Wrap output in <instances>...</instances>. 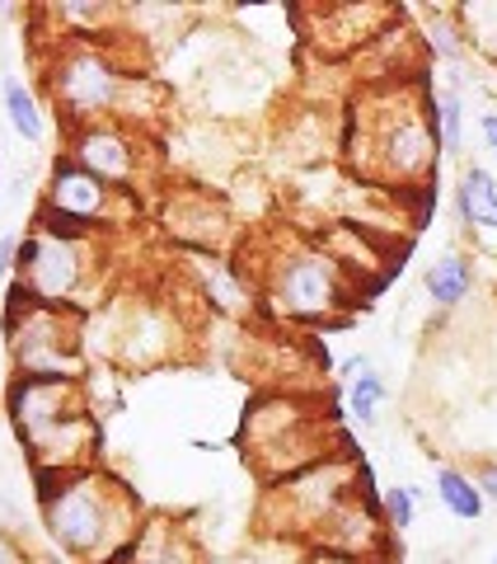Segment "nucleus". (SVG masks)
Returning a JSON list of instances; mask_svg holds the SVG:
<instances>
[{"label":"nucleus","instance_id":"1","mask_svg":"<svg viewBox=\"0 0 497 564\" xmlns=\"http://www.w3.org/2000/svg\"><path fill=\"white\" fill-rule=\"evenodd\" d=\"M38 513L52 545L76 564H132V545L146 527L141 499L103 466L43 480Z\"/></svg>","mask_w":497,"mask_h":564},{"label":"nucleus","instance_id":"2","mask_svg":"<svg viewBox=\"0 0 497 564\" xmlns=\"http://www.w3.org/2000/svg\"><path fill=\"white\" fill-rule=\"evenodd\" d=\"M5 419L29 456L33 485L99 466V410L90 400V381L10 377Z\"/></svg>","mask_w":497,"mask_h":564},{"label":"nucleus","instance_id":"3","mask_svg":"<svg viewBox=\"0 0 497 564\" xmlns=\"http://www.w3.org/2000/svg\"><path fill=\"white\" fill-rule=\"evenodd\" d=\"M85 321H90V315L43 306L24 292V282H10L5 315H0V334H5V352H10V377L85 381L90 377Z\"/></svg>","mask_w":497,"mask_h":564},{"label":"nucleus","instance_id":"4","mask_svg":"<svg viewBox=\"0 0 497 564\" xmlns=\"http://www.w3.org/2000/svg\"><path fill=\"white\" fill-rule=\"evenodd\" d=\"M113 39L118 33H109V39H62L52 47L43 70L66 132L90 128V122H118L132 70L118 62Z\"/></svg>","mask_w":497,"mask_h":564},{"label":"nucleus","instance_id":"5","mask_svg":"<svg viewBox=\"0 0 497 564\" xmlns=\"http://www.w3.org/2000/svg\"><path fill=\"white\" fill-rule=\"evenodd\" d=\"M99 263H103L99 236H57V231H47V226L29 221L14 282H24V292L43 306L90 315V306H95L90 296L99 288Z\"/></svg>","mask_w":497,"mask_h":564},{"label":"nucleus","instance_id":"6","mask_svg":"<svg viewBox=\"0 0 497 564\" xmlns=\"http://www.w3.org/2000/svg\"><path fill=\"white\" fill-rule=\"evenodd\" d=\"M136 207V193H122L113 184H103L99 174L76 165L62 151L47 170V184L33 207V226H47L57 236H103L113 226L128 221V212Z\"/></svg>","mask_w":497,"mask_h":564},{"label":"nucleus","instance_id":"7","mask_svg":"<svg viewBox=\"0 0 497 564\" xmlns=\"http://www.w3.org/2000/svg\"><path fill=\"white\" fill-rule=\"evenodd\" d=\"M244 456L258 466L263 480H291V475L310 470L314 462H324V447H319V433H314V414H300L296 400H281L268 395L258 400L254 410L244 414Z\"/></svg>","mask_w":497,"mask_h":564},{"label":"nucleus","instance_id":"8","mask_svg":"<svg viewBox=\"0 0 497 564\" xmlns=\"http://www.w3.org/2000/svg\"><path fill=\"white\" fill-rule=\"evenodd\" d=\"M268 296L291 321H324L347 302V282L324 250H291L273 263Z\"/></svg>","mask_w":497,"mask_h":564},{"label":"nucleus","instance_id":"9","mask_svg":"<svg viewBox=\"0 0 497 564\" xmlns=\"http://www.w3.org/2000/svg\"><path fill=\"white\" fill-rule=\"evenodd\" d=\"M66 155L90 174H99L103 184H113L122 193H136L141 184V137L128 122H90V128L66 132Z\"/></svg>","mask_w":497,"mask_h":564},{"label":"nucleus","instance_id":"10","mask_svg":"<svg viewBox=\"0 0 497 564\" xmlns=\"http://www.w3.org/2000/svg\"><path fill=\"white\" fill-rule=\"evenodd\" d=\"M159 221H165V231L179 240L184 250H198V254L221 250L225 236H230V217H225L221 198H211V193H198V188L169 193L165 207H159Z\"/></svg>","mask_w":497,"mask_h":564},{"label":"nucleus","instance_id":"11","mask_svg":"<svg viewBox=\"0 0 497 564\" xmlns=\"http://www.w3.org/2000/svg\"><path fill=\"white\" fill-rule=\"evenodd\" d=\"M437 122H428L418 109H404L385 122V137H380V155H385V170L395 180H428L432 161H437Z\"/></svg>","mask_w":497,"mask_h":564},{"label":"nucleus","instance_id":"12","mask_svg":"<svg viewBox=\"0 0 497 564\" xmlns=\"http://www.w3.org/2000/svg\"><path fill=\"white\" fill-rule=\"evenodd\" d=\"M169 315L141 302L122 315V325H113V358L122 367H155L169 358Z\"/></svg>","mask_w":497,"mask_h":564},{"label":"nucleus","instance_id":"13","mask_svg":"<svg viewBox=\"0 0 497 564\" xmlns=\"http://www.w3.org/2000/svg\"><path fill=\"white\" fill-rule=\"evenodd\" d=\"M310 20L319 24V47L324 52H347L357 43H376L385 39V24L395 20V10H371V6H329V10H314Z\"/></svg>","mask_w":497,"mask_h":564},{"label":"nucleus","instance_id":"14","mask_svg":"<svg viewBox=\"0 0 497 564\" xmlns=\"http://www.w3.org/2000/svg\"><path fill=\"white\" fill-rule=\"evenodd\" d=\"M132 564H207L198 536L174 518H146L132 545Z\"/></svg>","mask_w":497,"mask_h":564},{"label":"nucleus","instance_id":"15","mask_svg":"<svg viewBox=\"0 0 497 564\" xmlns=\"http://www.w3.org/2000/svg\"><path fill=\"white\" fill-rule=\"evenodd\" d=\"M455 212L470 231H493L497 221V180L484 165H470L460 174V188H455Z\"/></svg>","mask_w":497,"mask_h":564},{"label":"nucleus","instance_id":"16","mask_svg":"<svg viewBox=\"0 0 497 564\" xmlns=\"http://www.w3.org/2000/svg\"><path fill=\"white\" fill-rule=\"evenodd\" d=\"M0 104H5V118H10L14 132H20L29 147H43V141H47V113H43L38 95H33L20 76L0 80Z\"/></svg>","mask_w":497,"mask_h":564},{"label":"nucleus","instance_id":"17","mask_svg":"<svg viewBox=\"0 0 497 564\" xmlns=\"http://www.w3.org/2000/svg\"><path fill=\"white\" fill-rule=\"evenodd\" d=\"M422 288L441 311H455L465 296L474 292V263L465 254H441L428 273H422Z\"/></svg>","mask_w":497,"mask_h":564},{"label":"nucleus","instance_id":"18","mask_svg":"<svg viewBox=\"0 0 497 564\" xmlns=\"http://www.w3.org/2000/svg\"><path fill=\"white\" fill-rule=\"evenodd\" d=\"M437 503L446 508L451 518H460V522H478V518H484V508H488L484 489H478L474 475L460 470V466H441L437 470Z\"/></svg>","mask_w":497,"mask_h":564},{"label":"nucleus","instance_id":"19","mask_svg":"<svg viewBox=\"0 0 497 564\" xmlns=\"http://www.w3.org/2000/svg\"><path fill=\"white\" fill-rule=\"evenodd\" d=\"M192 273H198L202 292L217 302L221 311H244V288H240V273L235 263L225 259H211V254H192Z\"/></svg>","mask_w":497,"mask_h":564},{"label":"nucleus","instance_id":"20","mask_svg":"<svg viewBox=\"0 0 497 564\" xmlns=\"http://www.w3.org/2000/svg\"><path fill=\"white\" fill-rule=\"evenodd\" d=\"M432 122H437L441 151L460 155V147H465V99H460V90H437L432 95Z\"/></svg>","mask_w":497,"mask_h":564},{"label":"nucleus","instance_id":"21","mask_svg":"<svg viewBox=\"0 0 497 564\" xmlns=\"http://www.w3.org/2000/svg\"><path fill=\"white\" fill-rule=\"evenodd\" d=\"M385 400H389V386H385V377L371 367L366 377H357L347 386V414L362 423V429H376V419H380V410H385Z\"/></svg>","mask_w":497,"mask_h":564},{"label":"nucleus","instance_id":"22","mask_svg":"<svg viewBox=\"0 0 497 564\" xmlns=\"http://www.w3.org/2000/svg\"><path fill=\"white\" fill-rule=\"evenodd\" d=\"M380 513L389 522V532H408L413 518H418V489L413 485H389L380 494Z\"/></svg>","mask_w":497,"mask_h":564},{"label":"nucleus","instance_id":"23","mask_svg":"<svg viewBox=\"0 0 497 564\" xmlns=\"http://www.w3.org/2000/svg\"><path fill=\"white\" fill-rule=\"evenodd\" d=\"M432 52L441 62H460V57H465V43H460V33L446 20H432Z\"/></svg>","mask_w":497,"mask_h":564},{"label":"nucleus","instance_id":"24","mask_svg":"<svg viewBox=\"0 0 497 564\" xmlns=\"http://www.w3.org/2000/svg\"><path fill=\"white\" fill-rule=\"evenodd\" d=\"M20 250H24V231H5L0 236V282H14V273H20Z\"/></svg>","mask_w":497,"mask_h":564},{"label":"nucleus","instance_id":"25","mask_svg":"<svg viewBox=\"0 0 497 564\" xmlns=\"http://www.w3.org/2000/svg\"><path fill=\"white\" fill-rule=\"evenodd\" d=\"M0 564H38L29 555V545L14 536V532H5V527H0Z\"/></svg>","mask_w":497,"mask_h":564},{"label":"nucleus","instance_id":"26","mask_svg":"<svg viewBox=\"0 0 497 564\" xmlns=\"http://www.w3.org/2000/svg\"><path fill=\"white\" fill-rule=\"evenodd\" d=\"M474 485L484 489V499L497 508V462H484V466H478V470H474Z\"/></svg>","mask_w":497,"mask_h":564},{"label":"nucleus","instance_id":"27","mask_svg":"<svg viewBox=\"0 0 497 564\" xmlns=\"http://www.w3.org/2000/svg\"><path fill=\"white\" fill-rule=\"evenodd\" d=\"M371 367H376V362H371L366 358V352H352V358H343V367H339V377L352 386V381H357V377H366L371 372Z\"/></svg>","mask_w":497,"mask_h":564},{"label":"nucleus","instance_id":"28","mask_svg":"<svg viewBox=\"0 0 497 564\" xmlns=\"http://www.w3.org/2000/svg\"><path fill=\"white\" fill-rule=\"evenodd\" d=\"M306 564H371V560H357V555H339V551H314Z\"/></svg>","mask_w":497,"mask_h":564},{"label":"nucleus","instance_id":"29","mask_svg":"<svg viewBox=\"0 0 497 564\" xmlns=\"http://www.w3.org/2000/svg\"><path fill=\"white\" fill-rule=\"evenodd\" d=\"M478 132H484V147L497 155V113H484V118H478Z\"/></svg>","mask_w":497,"mask_h":564},{"label":"nucleus","instance_id":"30","mask_svg":"<svg viewBox=\"0 0 497 564\" xmlns=\"http://www.w3.org/2000/svg\"><path fill=\"white\" fill-rule=\"evenodd\" d=\"M488 564H497V551H493V560H488Z\"/></svg>","mask_w":497,"mask_h":564},{"label":"nucleus","instance_id":"31","mask_svg":"<svg viewBox=\"0 0 497 564\" xmlns=\"http://www.w3.org/2000/svg\"><path fill=\"white\" fill-rule=\"evenodd\" d=\"M493 236H497V221H493Z\"/></svg>","mask_w":497,"mask_h":564}]
</instances>
